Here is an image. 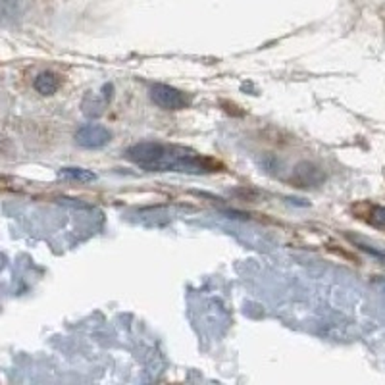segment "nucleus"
<instances>
[{"label": "nucleus", "instance_id": "4", "mask_svg": "<svg viewBox=\"0 0 385 385\" xmlns=\"http://www.w3.org/2000/svg\"><path fill=\"white\" fill-rule=\"evenodd\" d=\"M295 183L297 187H310V185H316L324 179V174H322L316 166L312 164H302L295 170Z\"/></svg>", "mask_w": 385, "mask_h": 385}, {"label": "nucleus", "instance_id": "2", "mask_svg": "<svg viewBox=\"0 0 385 385\" xmlns=\"http://www.w3.org/2000/svg\"><path fill=\"white\" fill-rule=\"evenodd\" d=\"M150 100L164 110H181L189 106V97L185 93L164 83H154L150 87Z\"/></svg>", "mask_w": 385, "mask_h": 385}, {"label": "nucleus", "instance_id": "3", "mask_svg": "<svg viewBox=\"0 0 385 385\" xmlns=\"http://www.w3.org/2000/svg\"><path fill=\"white\" fill-rule=\"evenodd\" d=\"M112 133L100 124H87L75 133V143L83 149H100L110 143Z\"/></svg>", "mask_w": 385, "mask_h": 385}, {"label": "nucleus", "instance_id": "7", "mask_svg": "<svg viewBox=\"0 0 385 385\" xmlns=\"http://www.w3.org/2000/svg\"><path fill=\"white\" fill-rule=\"evenodd\" d=\"M21 10V0H0V20H12Z\"/></svg>", "mask_w": 385, "mask_h": 385}, {"label": "nucleus", "instance_id": "6", "mask_svg": "<svg viewBox=\"0 0 385 385\" xmlns=\"http://www.w3.org/2000/svg\"><path fill=\"white\" fill-rule=\"evenodd\" d=\"M60 177H65V179H72V181H95L97 176L89 170H83V168H62L60 170Z\"/></svg>", "mask_w": 385, "mask_h": 385}, {"label": "nucleus", "instance_id": "8", "mask_svg": "<svg viewBox=\"0 0 385 385\" xmlns=\"http://www.w3.org/2000/svg\"><path fill=\"white\" fill-rule=\"evenodd\" d=\"M368 212L360 218H364L366 222L372 223L376 228H385V206H368Z\"/></svg>", "mask_w": 385, "mask_h": 385}, {"label": "nucleus", "instance_id": "5", "mask_svg": "<svg viewBox=\"0 0 385 385\" xmlns=\"http://www.w3.org/2000/svg\"><path fill=\"white\" fill-rule=\"evenodd\" d=\"M33 87L35 91L45 95V97H51L54 93L60 89V75L54 72H41L35 81H33Z\"/></svg>", "mask_w": 385, "mask_h": 385}, {"label": "nucleus", "instance_id": "1", "mask_svg": "<svg viewBox=\"0 0 385 385\" xmlns=\"http://www.w3.org/2000/svg\"><path fill=\"white\" fill-rule=\"evenodd\" d=\"M127 160L147 172H181V174H210L223 170L214 158L203 157L196 150L181 144L141 141L127 149Z\"/></svg>", "mask_w": 385, "mask_h": 385}]
</instances>
